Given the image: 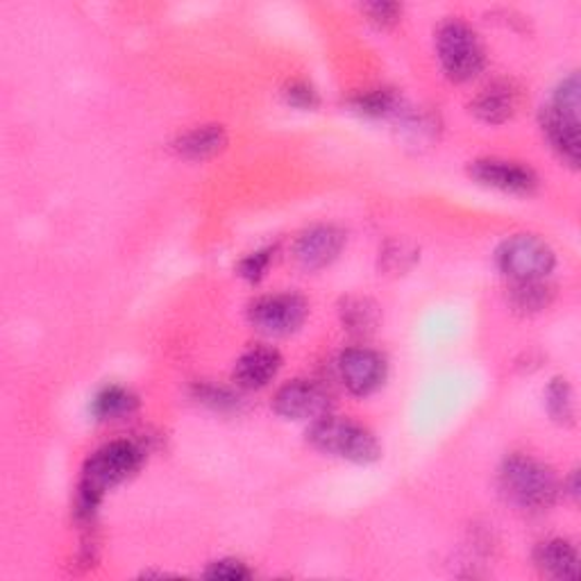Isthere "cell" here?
<instances>
[{
    "label": "cell",
    "mask_w": 581,
    "mask_h": 581,
    "mask_svg": "<svg viewBox=\"0 0 581 581\" xmlns=\"http://www.w3.org/2000/svg\"><path fill=\"white\" fill-rule=\"evenodd\" d=\"M144 463V450L132 441H114L96 450L85 468L81 484H77V516L91 518L100 505L102 495L129 480Z\"/></svg>",
    "instance_id": "6da1fadb"
},
{
    "label": "cell",
    "mask_w": 581,
    "mask_h": 581,
    "mask_svg": "<svg viewBox=\"0 0 581 581\" xmlns=\"http://www.w3.org/2000/svg\"><path fill=\"white\" fill-rule=\"evenodd\" d=\"M499 489L518 509L543 511L557 499L559 480L543 461L514 455L499 468Z\"/></svg>",
    "instance_id": "7a4b0ae2"
},
{
    "label": "cell",
    "mask_w": 581,
    "mask_h": 581,
    "mask_svg": "<svg viewBox=\"0 0 581 581\" xmlns=\"http://www.w3.org/2000/svg\"><path fill=\"white\" fill-rule=\"evenodd\" d=\"M541 127L549 146L561 160L577 169L579 164V75L572 73L554 89L541 112Z\"/></svg>",
    "instance_id": "3957f363"
},
{
    "label": "cell",
    "mask_w": 581,
    "mask_h": 581,
    "mask_svg": "<svg viewBox=\"0 0 581 581\" xmlns=\"http://www.w3.org/2000/svg\"><path fill=\"white\" fill-rule=\"evenodd\" d=\"M307 441L319 453L353 463H373L382 455L378 438L366 428L357 425L353 420L332 416L316 418L307 432Z\"/></svg>",
    "instance_id": "277c9868"
},
{
    "label": "cell",
    "mask_w": 581,
    "mask_h": 581,
    "mask_svg": "<svg viewBox=\"0 0 581 581\" xmlns=\"http://www.w3.org/2000/svg\"><path fill=\"white\" fill-rule=\"evenodd\" d=\"M436 52L443 71L455 83H468L484 71V48L470 25L459 18L445 21L436 33Z\"/></svg>",
    "instance_id": "5b68a950"
},
{
    "label": "cell",
    "mask_w": 581,
    "mask_h": 581,
    "mask_svg": "<svg viewBox=\"0 0 581 581\" xmlns=\"http://www.w3.org/2000/svg\"><path fill=\"white\" fill-rule=\"evenodd\" d=\"M497 269L511 282H536L545 280L557 257L554 250L534 234H516L502 244L495 252Z\"/></svg>",
    "instance_id": "8992f818"
},
{
    "label": "cell",
    "mask_w": 581,
    "mask_h": 581,
    "mask_svg": "<svg viewBox=\"0 0 581 581\" xmlns=\"http://www.w3.org/2000/svg\"><path fill=\"white\" fill-rule=\"evenodd\" d=\"M309 305L296 294H277L259 298L250 305L248 319L252 327L267 336H288L302 327Z\"/></svg>",
    "instance_id": "52a82bcc"
},
{
    "label": "cell",
    "mask_w": 581,
    "mask_h": 581,
    "mask_svg": "<svg viewBox=\"0 0 581 581\" xmlns=\"http://www.w3.org/2000/svg\"><path fill=\"white\" fill-rule=\"evenodd\" d=\"M338 375L353 395H371L386 380V361L368 348H348L338 357Z\"/></svg>",
    "instance_id": "ba28073f"
},
{
    "label": "cell",
    "mask_w": 581,
    "mask_h": 581,
    "mask_svg": "<svg viewBox=\"0 0 581 581\" xmlns=\"http://www.w3.org/2000/svg\"><path fill=\"white\" fill-rule=\"evenodd\" d=\"M273 409L288 420H316L327 413L330 395L323 386L307 380L284 384L273 398Z\"/></svg>",
    "instance_id": "9c48e42d"
},
{
    "label": "cell",
    "mask_w": 581,
    "mask_h": 581,
    "mask_svg": "<svg viewBox=\"0 0 581 581\" xmlns=\"http://www.w3.org/2000/svg\"><path fill=\"white\" fill-rule=\"evenodd\" d=\"M470 177L478 180L484 187L516 194V196H530L539 187V177L532 169H527L516 162L505 160H478L468 169Z\"/></svg>",
    "instance_id": "30bf717a"
},
{
    "label": "cell",
    "mask_w": 581,
    "mask_h": 581,
    "mask_svg": "<svg viewBox=\"0 0 581 581\" xmlns=\"http://www.w3.org/2000/svg\"><path fill=\"white\" fill-rule=\"evenodd\" d=\"M346 244V234L334 225H316L296 242L294 257L305 271H321L338 257Z\"/></svg>",
    "instance_id": "8fae6325"
},
{
    "label": "cell",
    "mask_w": 581,
    "mask_h": 581,
    "mask_svg": "<svg viewBox=\"0 0 581 581\" xmlns=\"http://www.w3.org/2000/svg\"><path fill=\"white\" fill-rule=\"evenodd\" d=\"M282 368V357L275 348L257 346L244 353L234 366V382L242 388L269 386Z\"/></svg>",
    "instance_id": "7c38bea8"
},
{
    "label": "cell",
    "mask_w": 581,
    "mask_h": 581,
    "mask_svg": "<svg viewBox=\"0 0 581 581\" xmlns=\"http://www.w3.org/2000/svg\"><path fill=\"white\" fill-rule=\"evenodd\" d=\"M472 114L484 123L499 125L518 110V89L511 83H493L472 100Z\"/></svg>",
    "instance_id": "4fadbf2b"
},
{
    "label": "cell",
    "mask_w": 581,
    "mask_h": 581,
    "mask_svg": "<svg viewBox=\"0 0 581 581\" xmlns=\"http://www.w3.org/2000/svg\"><path fill=\"white\" fill-rule=\"evenodd\" d=\"M225 146H227V135L221 125H200L184 132L173 148L180 157H184V160L202 162L209 160V157L219 154Z\"/></svg>",
    "instance_id": "5bb4252c"
},
{
    "label": "cell",
    "mask_w": 581,
    "mask_h": 581,
    "mask_svg": "<svg viewBox=\"0 0 581 581\" xmlns=\"http://www.w3.org/2000/svg\"><path fill=\"white\" fill-rule=\"evenodd\" d=\"M536 568L554 579H574L579 570V554L568 541H545L534 552Z\"/></svg>",
    "instance_id": "9a60e30c"
},
{
    "label": "cell",
    "mask_w": 581,
    "mask_h": 581,
    "mask_svg": "<svg viewBox=\"0 0 581 581\" xmlns=\"http://www.w3.org/2000/svg\"><path fill=\"white\" fill-rule=\"evenodd\" d=\"M139 398L132 391L123 386H104L102 391L96 393V398L91 403V413L98 420H121L137 411Z\"/></svg>",
    "instance_id": "2e32d148"
},
{
    "label": "cell",
    "mask_w": 581,
    "mask_h": 581,
    "mask_svg": "<svg viewBox=\"0 0 581 581\" xmlns=\"http://www.w3.org/2000/svg\"><path fill=\"white\" fill-rule=\"evenodd\" d=\"M353 112L368 119H391L403 114V98L393 89L363 91L350 100Z\"/></svg>",
    "instance_id": "e0dca14e"
},
{
    "label": "cell",
    "mask_w": 581,
    "mask_h": 581,
    "mask_svg": "<svg viewBox=\"0 0 581 581\" xmlns=\"http://www.w3.org/2000/svg\"><path fill=\"white\" fill-rule=\"evenodd\" d=\"M341 323L350 334H371L380 323V309L368 298H348L341 305Z\"/></svg>",
    "instance_id": "ac0fdd59"
},
{
    "label": "cell",
    "mask_w": 581,
    "mask_h": 581,
    "mask_svg": "<svg viewBox=\"0 0 581 581\" xmlns=\"http://www.w3.org/2000/svg\"><path fill=\"white\" fill-rule=\"evenodd\" d=\"M545 407H547V413L552 416V420H557L559 425H574V418H577V411H574V393H572V386L568 384V380L564 378H557L552 380L547 391H545Z\"/></svg>",
    "instance_id": "d6986e66"
},
{
    "label": "cell",
    "mask_w": 581,
    "mask_h": 581,
    "mask_svg": "<svg viewBox=\"0 0 581 581\" xmlns=\"http://www.w3.org/2000/svg\"><path fill=\"white\" fill-rule=\"evenodd\" d=\"M552 290L545 286L543 280L536 282H514L511 288V305L524 313L541 311L549 305Z\"/></svg>",
    "instance_id": "ffe728a7"
},
{
    "label": "cell",
    "mask_w": 581,
    "mask_h": 581,
    "mask_svg": "<svg viewBox=\"0 0 581 581\" xmlns=\"http://www.w3.org/2000/svg\"><path fill=\"white\" fill-rule=\"evenodd\" d=\"M284 100L286 104H290V108L296 110H316L321 104V96L319 91H316L311 85L307 83H294L288 85L284 91Z\"/></svg>",
    "instance_id": "44dd1931"
},
{
    "label": "cell",
    "mask_w": 581,
    "mask_h": 581,
    "mask_svg": "<svg viewBox=\"0 0 581 581\" xmlns=\"http://www.w3.org/2000/svg\"><path fill=\"white\" fill-rule=\"evenodd\" d=\"M196 398H198V403L209 405L211 409H221V411L236 407L234 393L223 388V386H214V384H198L196 386Z\"/></svg>",
    "instance_id": "7402d4cb"
},
{
    "label": "cell",
    "mask_w": 581,
    "mask_h": 581,
    "mask_svg": "<svg viewBox=\"0 0 581 581\" xmlns=\"http://www.w3.org/2000/svg\"><path fill=\"white\" fill-rule=\"evenodd\" d=\"M205 577L207 579H223V581H242V579H250L252 572L244 561L221 559L205 570Z\"/></svg>",
    "instance_id": "603a6c76"
},
{
    "label": "cell",
    "mask_w": 581,
    "mask_h": 581,
    "mask_svg": "<svg viewBox=\"0 0 581 581\" xmlns=\"http://www.w3.org/2000/svg\"><path fill=\"white\" fill-rule=\"evenodd\" d=\"M271 248L269 250H257L252 255H248L246 259L239 261V267H236V271H239V275L248 282H259L263 275H267L269 271V263H271Z\"/></svg>",
    "instance_id": "cb8c5ba5"
},
{
    "label": "cell",
    "mask_w": 581,
    "mask_h": 581,
    "mask_svg": "<svg viewBox=\"0 0 581 581\" xmlns=\"http://www.w3.org/2000/svg\"><path fill=\"white\" fill-rule=\"evenodd\" d=\"M361 10L368 16V21L375 23L378 28H391V25L398 23L403 16V8L398 3H371L363 5Z\"/></svg>",
    "instance_id": "d4e9b609"
},
{
    "label": "cell",
    "mask_w": 581,
    "mask_h": 581,
    "mask_svg": "<svg viewBox=\"0 0 581 581\" xmlns=\"http://www.w3.org/2000/svg\"><path fill=\"white\" fill-rule=\"evenodd\" d=\"M579 493V486H577V472H572V478H570V495L577 497Z\"/></svg>",
    "instance_id": "484cf974"
}]
</instances>
